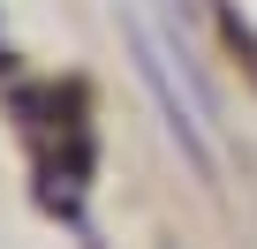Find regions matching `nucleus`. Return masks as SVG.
<instances>
[{
  "instance_id": "f257e3e1",
  "label": "nucleus",
  "mask_w": 257,
  "mask_h": 249,
  "mask_svg": "<svg viewBox=\"0 0 257 249\" xmlns=\"http://www.w3.org/2000/svg\"><path fill=\"white\" fill-rule=\"evenodd\" d=\"M128 53H137V68H144V83H152V98H159V113H167V129L182 136L189 166L212 174V166H219V159H212V113H204V91H197L189 61L174 53V38L152 31L137 8H128Z\"/></svg>"
}]
</instances>
